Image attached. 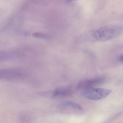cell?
<instances>
[{
    "instance_id": "cell-6",
    "label": "cell",
    "mask_w": 123,
    "mask_h": 123,
    "mask_svg": "<svg viewBox=\"0 0 123 123\" xmlns=\"http://www.w3.org/2000/svg\"><path fill=\"white\" fill-rule=\"evenodd\" d=\"M62 105L64 106L72 107L73 108L75 109L80 111H82L83 110V108L81 105L73 101H66L64 103H63Z\"/></svg>"
},
{
    "instance_id": "cell-7",
    "label": "cell",
    "mask_w": 123,
    "mask_h": 123,
    "mask_svg": "<svg viewBox=\"0 0 123 123\" xmlns=\"http://www.w3.org/2000/svg\"><path fill=\"white\" fill-rule=\"evenodd\" d=\"M35 37H38V38H48V36L45 34H43L41 33H35L33 35Z\"/></svg>"
},
{
    "instance_id": "cell-4",
    "label": "cell",
    "mask_w": 123,
    "mask_h": 123,
    "mask_svg": "<svg viewBox=\"0 0 123 123\" xmlns=\"http://www.w3.org/2000/svg\"><path fill=\"white\" fill-rule=\"evenodd\" d=\"M39 95L47 98H54L57 97H67L69 95V90L67 88H60L55 90L40 92Z\"/></svg>"
},
{
    "instance_id": "cell-3",
    "label": "cell",
    "mask_w": 123,
    "mask_h": 123,
    "mask_svg": "<svg viewBox=\"0 0 123 123\" xmlns=\"http://www.w3.org/2000/svg\"><path fill=\"white\" fill-rule=\"evenodd\" d=\"M106 78L104 77L93 78L87 80H84L78 83L77 86V90H85L100 85L105 82Z\"/></svg>"
},
{
    "instance_id": "cell-8",
    "label": "cell",
    "mask_w": 123,
    "mask_h": 123,
    "mask_svg": "<svg viewBox=\"0 0 123 123\" xmlns=\"http://www.w3.org/2000/svg\"><path fill=\"white\" fill-rule=\"evenodd\" d=\"M117 59L118 61L120 62H123V55H119L117 57Z\"/></svg>"
},
{
    "instance_id": "cell-9",
    "label": "cell",
    "mask_w": 123,
    "mask_h": 123,
    "mask_svg": "<svg viewBox=\"0 0 123 123\" xmlns=\"http://www.w3.org/2000/svg\"><path fill=\"white\" fill-rule=\"evenodd\" d=\"M76 0H67L68 2H72V1H75Z\"/></svg>"
},
{
    "instance_id": "cell-1",
    "label": "cell",
    "mask_w": 123,
    "mask_h": 123,
    "mask_svg": "<svg viewBox=\"0 0 123 123\" xmlns=\"http://www.w3.org/2000/svg\"><path fill=\"white\" fill-rule=\"evenodd\" d=\"M122 26L118 24L108 25L97 29L93 36L96 40L100 41H106L111 40L119 35L122 32Z\"/></svg>"
},
{
    "instance_id": "cell-5",
    "label": "cell",
    "mask_w": 123,
    "mask_h": 123,
    "mask_svg": "<svg viewBox=\"0 0 123 123\" xmlns=\"http://www.w3.org/2000/svg\"><path fill=\"white\" fill-rule=\"evenodd\" d=\"M19 52L15 51L0 52V62L12 59L20 56Z\"/></svg>"
},
{
    "instance_id": "cell-2",
    "label": "cell",
    "mask_w": 123,
    "mask_h": 123,
    "mask_svg": "<svg viewBox=\"0 0 123 123\" xmlns=\"http://www.w3.org/2000/svg\"><path fill=\"white\" fill-rule=\"evenodd\" d=\"M111 92V91L109 89L95 88L93 87L84 90L82 95L87 99L98 100L106 98Z\"/></svg>"
}]
</instances>
